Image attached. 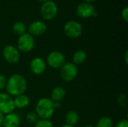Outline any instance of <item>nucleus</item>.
<instances>
[{
    "instance_id": "f257e3e1",
    "label": "nucleus",
    "mask_w": 128,
    "mask_h": 127,
    "mask_svg": "<svg viewBox=\"0 0 128 127\" xmlns=\"http://www.w3.org/2000/svg\"><path fill=\"white\" fill-rule=\"evenodd\" d=\"M5 89L7 94L11 97L23 94L27 89V82L22 75L14 74L7 81Z\"/></svg>"
},
{
    "instance_id": "f03ea898",
    "label": "nucleus",
    "mask_w": 128,
    "mask_h": 127,
    "mask_svg": "<svg viewBox=\"0 0 128 127\" xmlns=\"http://www.w3.org/2000/svg\"><path fill=\"white\" fill-rule=\"evenodd\" d=\"M54 103L50 98H42L38 100L35 106V112L40 119L49 120L54 114Z\"/></svg>"
},
{
    "instance_id": "7ed1b4c3",
    "label": "nucleus",
    "mask_w": 128,
    "mask_h": 127,
    "mask_svg": "<svg viewBox=\"0 0 128 127\" xmlns=\"http://www.w3.org/2000/svg\"><path fill=\"white\" fill-rule=\"evenodd\" d=\"M78 68L76 64L71 62L65 63L60 68V76L65 82L73 81L77 76Z\"/></svg>"
},
{
    "instance_id": "20e7f679",
    "label": "nucleus",
    "mask_w": 128,
    "mask_h": 127,
    "mask_svg": "<svg viewBox=\"0 0 128 127\" xmlns=\"http://www.w3.org/2000/svg\"><path fill=\"white\" fill-rule=\"evenodd\" d=\"M34 46V40L29 33H25L20 35L17 40V47L22 52H28Z\"/></svg>"
},
{
    "instance_id": "39448f33",
    "label": "nucleus",
    "mask_w": 128,
    "mask_h": 127,
    "mask_svg": "<svg viewBox=\"0 0 128 127\" xmlns=\"http://www.w3.org/2000/svg\"><path fill=\"white\" fill-rule=\"evenodd\" d=\"M15 109L14 99L7 93L0 94V112L3 115L12 113Z\"/></svg>"
},
{
    "instance_id": "423d86ee",
    "label": "nucleus",
    "mask_w": 128,
    "mask_h": 127,
    "mask_svg": "<svg viewBox=\"0 0 128 127\" xmlns=\"http://www.w3.org/2000/svg\"><path fill=\"white\" fill-rule=\"evenodd\" d=\"M58 12V7L55 1L48 0L41 5L40 7V14L42 17L45 19H53Z\"/></svg>"
},
{
    "instance_id": "0eeeda50",
    "label": "nucleus",
    "mask_w": 128,
    "mask_h": 127,
    "mask_svg": "<svg viewBox=\"0 0 128 127\" xmlns=\"http://www.w3.org/2000/svg\"><path fill=\"white\" fill-rule=\"evenodd\" d=\"M64 31L68 37L70 38H76L82 34V27L80 22L70 20L64 25Z\"/></svg>"
},
{
    "instance_id": "6e6552de",
    "label": "nucleus",
    "mask_w": 128,
    "mask_h": 127,
    "mask_svg": "<svg viewBox=\"0 0 128 127\" xmlns=\"http://www.w3.org/2000/svg\"><path fill=\"white\" fill-rule=\"evenodd\" d=\"M46 61L50 67L58 69L65 64V57L63 53L58 51H54L48 55Z\"/></svg>"
},
{
    "instance_id": "1a4fd4ad",
    "label": "nucleus",
    "mask_w": 128,
    "mask_h": 127,
    "mask_svg": "<svg viewBox=\"0 0 128 127\" xmlns=\"http://www.w3.org/2000/svg\"><path fill=\"white\" fill-rule=\"evenodd\" d=\"M76 13L82 18H88L92 16H97L94 7L89 2H82L79 4L76 7Z\"/></svg>"
},
{
    "instance_id": "9d476101",
    "label": "nucleus",
    "mask_w": 128,
    "mask_h": 127,
    "mask_svg": "<svg viewBox=\"0 0 128 127\" xmlns=\"http://www.w3.org/2000/svg\"><path fill=\"white\" fill-rule=\"evenodd\" d=\"M2 55L4 60L10 64H16L20 60L19 51L12 45H8L3 49Z\"/></svg>"
},
{
    "instance_id": "9b49d317",
    "label": "nucleus",
    "mask_w": 128,
    "mask_h": 127,
    "mask_svg": "<svg viewBox=\"0 0 128 127\" xmlns=\"http://www.w3.org/2000/svg\"><path fill=\"white\" fill-rule=\"evenodd\" d=\"M30 70L32 73L34 75H41L43 74L46 68V65L45 61L41 58H33L29 64Z\"/></svg>"
},
{
    "instance_id": "f8f14e48",
    "label": "nucleus",
    "mask_w": 128,
    "mask_h": 127,
    "mask_svg": "<svg viewBox=\"0 0 128 127\" xmlns=\"http://www.w3.org/2000/svg\"><path fill=\"white\" fill-rule=\"evenodd\" d=\"M46 31V24L40 21L36 20L30 23L28 26V31L29 34L32 36H40L44 34Z\"/></svg>"
},
{
    "instance_id": "ddd939ff",
    "label": "nucleus",
    "mask_w": 128,
    "mask_h": 127,
    "mask_svg": "<svg viewBox=\"0 0 128 127\" xmlns=\"http://www.w3.org/2000/svg\"><path fill=\"white\" fill-rule=\"evenodd\" d=\"M20 120L19 116L15 113H10L4 116L2 127H19Z\"/></svg>"
},
{
    "instance_id": "4468645a",
    "label": "nucleus",
    "mask_w": 128,
    "mask_h": 127,
    "mask_svg": "<svg viewBox=\"0 0 128 127\" xmlns=\"http://www.w3.org/2000/svg\"><path fill=\"white\" fill-rule=\"evenodd\" d=\"M14 103L15 108L24 109L29 105L30 99L27 95L23 94L15 97V98L14 99Z\"/></svg>"
},
{
    "instance_id": "2eb2a0df",
    "label": "nucleus",
    "mask_w": 128,
    "mask_h": 127,
    "mask_svg": "<svg viewBox=\"0 0 128 127\" xmlns=\"http://www.w3.org/2000/svg\"><path fill=\"white\" fill-rule=\"evenodd\" d=\"M65 97V91L62 87L55 88L51 93V100L53 103H57L62 101Z\"/></svg>"
},
{
    "instance_id": "dca6fc26",
    "label": "nucleus",
    "mask_w": 128,
    "mask_h": 127,
    "mask_svg": "<svg viewBox=\"0 0 128 127\" xmlns=\"http://www.w3.org/2000/svg\"><path fill=\"white\" fill-rule=\"evenodd\" d=\"M78 121H79V115L77 114V112L74 111H70L67 112L65 115L66 124L74 127L77 124Z\"/></svg>"
},
{
    "instance_id": "f3484780",
    "label": "nucleus",
    "mask_w": 128,
    "mask_h": 127,
    "mask_svg": "<svg viewBox=\"0 0 128 127\" xmlns=\"http://www.w3.org/2000/svg\"><path fill=\"white\" fill-rule=\"evenodd\" d=\"M86 53L83 50H77L73 55V63L76 65L84 63L86 60Z\"/></svg>"
},
{
    "instance_id": "a211bd4d",
    "label": "nucleus",
    "mask_w": 128,
    "mask_h": 127,
    "mask_svg": "<svg viewBox=\"0 0 128 127\" xmlns=\"http://www.w3.org/2000/svg\"><path fill=\"white\" fill-rule=\"evenodd\" d=\"M13 31H14L15 34L20 36L26 33V26L22 22H16L13 25Z\"/></svg>"
},
{
    "instance_id": "6ab92c4d",
    "label": "nucleus",
    "mask_w": 128,
    "mask_h": 127,
    "mask_svg": "<svg viewBox=\"0 0 128 127\" xmlns=\"http://www.w3.org/2000/svg\"><path fill=\"white\" fill-rule=\"evenodd\" d=\"M96 127H113V122L109 117H102L98 120Z\"/></svg>"
},
{
    "instance_id": "aec40b11",
    "label": "nucleus",
    "mask_w": 128,
    "mask_h": 127,
    "mask_svg": "<svg viewBox=\"0 0 128 127\" xmlns=\"http://www.w3.org/2000/svg\"><path fill=\"white\" fill-rule=\"evenodd\" d=\"M34 124V127H54L52 123L47 119H40Z\"/></svg>"
},
{
    "instance_id": "412c9836",
    "label": "nucleus",
    "mask_w": 128,
    "mask_h": 127,
    "mask_svg": "<svg viewBox=\"0 0 128 127\" xmlns=\"http://www.w3.org/2000/svg\"><path fill=\"white\" fill-rule=\"evenodd\" d=\"M26 121L30 124H35L38 121V116L34 112H30L26 115Z\"/></svg>"
},
{
    "instance_id": "4be33fe9",
    "label": "nucleus",
    "mask_w": 128,
    "mask_h": 127,
    "mask_svg": "<svg viewBox=\"0 0 128 127\" xmlns=\"http://www.w3.org/2000/svg\"><path fill=\"white\" fill-rule=\"evenodd\" d=\"M118 103L122 107L126 106H127V97H126V95L124 94H121L118 97Z\"/></svg>"
},
{
    "instance_id": "5701e85b",
    "label": "nucleus",
    "mask_w": 128,
    "mask_h": 127,
    "mask_svg": "<svg viewBox=\"0 0 128 127\" xmlns=\"http://www.w3.org/2000/svg\"><path fill=\"white\" fill-rule=\"evenodd\" d=\"M6 82H7V80L4 76L2 74H0V90H2L5 88Z\"/></svg>"
},
{
    "instance_id": "b1692460",
    "label": "nucleus",
    "mask_w": 128,
    "mask_h": 127,
    "mask_svg": "<svg viewBox=\"0 0 128 127\" xmlns=\"http://www.w3.org/2000/svg\"><path fill=\"white\" fill-rule=\"evenodd\" d=\"M122 16L123 19H124L126 22H128V7H125L122 10Z\"/></svg>"
},
{
    "instance_id": "393cba45",
    "label": "nucleus",
    "mask_w": 128,
    "mask_h": 127,
    "mask_svg": "<svg viewBox=\"0 0 128 127\" xmlns=\"http://www.w3.org/2000/svg\"><path fill=\"white\" fill-rule=\"evenodd\" d=\"M115 127H128V121L127 119L120 121Z\"/></svg>"
},
{
    "instance_id": "a878e982",
    "label": "nucleus",
    "mask_w": 128,
    "mask_h": 127,
    "mask_svg": "<svg viewBox=\"0 0 128 127\" xmlns=\"http://www.w3.org/2000/svg\"><path fill=\"white\" fill-rule=\"evenodd\" d=\"M3 119H4V115L0 112V127H2V123H3Z\"/></svg>"
},
{
    "instance_id": "bb28decb",
    "label": "nucleus",
    "mask_w": 128,
    "mask_h": 127,
    "mask_svg": "<svg viewBox=\"0 0 128 127\" xmlns=\"http://www.w3.org/2000/svg\"><path fill=\"white\" fill-rule=\"evenodd\" d=\"M61 106V103L60 102H57V103H54V108L55 109H59Z\"/></svg>"
},
{
    "instance_id": "cd10ccee",
    "label": "nucleus",
    "mask_w": 128,
    "mask_h": 127,
    "mask_svg": "<svg viewBox=\"0 0 128 127\" xmlns=\"http://www.w3.org/2000/svg\"><path fill=\"white\" fill-rule=\"evenodd\" d=\"M128 51H126V52H125V56H124V58H125V63H126L127 64H128Z\"/></svg>"
},
{
    "instance_id": "c85d7f7f",
    "label": "nucleus",
    "mask_w": 128,
    "mask_h": 127,
    "mask_svg": "<svg viewBox=\"0 0 128 127\" xmlns=\"http://www.w3.org/2000/svg\"><path fill=\"white\" fill-rule=\"evenodd\" d=\"M61 127H72V126H70V125H68V124H64V125L62 126Z\"/></svg>"
},
{
    "instance_id": "c756f323",
    "label": "nucleus",
    "mask_w": 128,
    "mask_h": 127,
    "mask_svg": "<svg viewBox=\"0 0 128 127\" xmlns=\"http://www.w3.org/2000/svg\"><path fill=\"white\" fill-rule=\"evenodd\" d=\"M86 2H92V1H96V0H84Z\"/></svg>"
},
{
    "instance_id": "7c9ffc66",
    "label": "nucleus",
    "mask_w": 128,
    "mask_h": 127,
    "mask_svg": "<svg viewBox=\"0 0 128 127\" xmlns=\"http://www.w3.org/2000/svg\"><path fill=\"white\" fill-rule=\"evenodd\" d=\"M92 127V126H91V125H86V126H84V127Z\"/></svg>"
},
{
    "instance_id": "2f4dec72",
    "label": "nucleus",
    "mask_w": 128,
    "mask_h": 127,
    "mask_svg": "<svg viewBox=\"0 0 128 127\" xmlns=\"http://www.w3.org/2000/svg\"><path fill=\"white\" fill-rule=\"evenodd\" d=\"M40 1H42V2H45V1H48V0H39Z\"/></svg>"
}]
</instances>
